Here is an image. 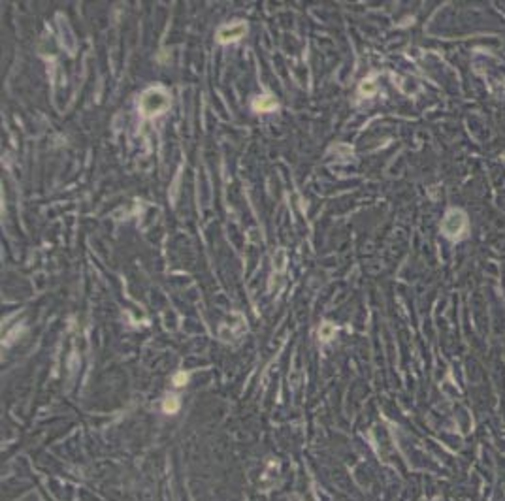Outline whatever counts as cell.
Instances as JSON below:
<instances>
[{"mask_svg":"<svg viewBox=\"0 0 505 501\" xmlns=\"http://www.w3.org/2000/svg\"><path fill=\"white\" fill-rule=\"evenodd\" d=\"M170 108V96L164 89H149L141 94L140 100V111L145 117H155L160 115Z\"/></svg>","mask_w":505,"mask_h":501,"instance_id":"obj_1","label":"cell"},{"mask_svg":"<svg viewBox=\"0 0 505 501\" xmlns=\"http://www.w3.org/2000/svg\"><path fill=\"white\" fill-rule=\"evenodd\" d=\"M467 230V217L462 209H451L441 222V232L451 239H460Z\"/></svg>","mask_w":505,"mask_h":501,"instance_id":"obj_2","label":"cell"},{"mask_svg":"<svg viewBox=\"0 0 505 501\" xmlns=\"http://www.w3.org/2000/svg\"><path fill=\"white\" fill-rule=\"evenodd\" d=\"M247 32V25L238 21V23H230L221 27L217 31V42L219 44H232V42H238L245 36Z\"/></svg>","mask_w":505,"mask_h":501,"instance_id":"obj_3","label":"cell"},{"mask_svg":"<svg viewBox=\"0 0 505 501\" xmlns=\"http://www.w3.org/2000/svg\"><path fill=\"white\" fill-rule=\"evenodd\" d=\"M253 108L255 111H260V113H268V111H273L277 108V100L270 96V94H262V96H258L255 98V102H253Z\"/></svg>","mask_w":505,"mask_h":501,"instance_id":"obj_4","label":"cell"},{"mask_svg":"<svg viewBox=\"0 0 505 501\" xmlns=\"http://www.w3.org/2000/svg\"><path fill=\"white\" fill-rule=\"evenodd\" d=\"M225 326H230V332L228 334H225L223 336V339H236V337H240L243 332H245V322H243V319H241L240 315H238V319H236V322H232V321H228L225 324Z\"/></svg>","mask_w":505,"mask_h":501,"instance_id":"obj_5","label":"cell"},{"mask_svg":"<svg viewBox=\"0 0 505 501\" xmlns=\"http://www.w3.org/2000/svg\"><path fill=\"white\" fill-rule=\"evenodd\" d=\"M162 409H164V413H168V415L178 413V409H179V398L178 396H166L164 401H162Z\"/></svg>","mask_w":505,"mask_h":501,"instance_id":"obj_6","label":"cell"},{"mask_svg":"<svg viewBox=\"0 0 505 501\" xmlns=\"http://www.w3.org/2000/svg\"><path fill=\"white\" fill-rule=\"evenodd\" d=\"M319 336L322 341H330L335 336V326L332 322H322L319 328Z\"/></svg>","mask_w":505,"mask_h":501,"instance_id":"obj_7","label":"cell"},{"mask_svg":"<svg viewBox=\"0 0 505 501\" xmlns=\"http://www.w3.org/2000/svg\"><path fill=\"white\" fill-rule=\"evenodd\" d=\"M375 91H377L375 81H372V79H366V81H362V85H360V94H362V96H373Z\"/></svg>","mask_w":505,"mask_h":501,"instance_id":"obj_8","label":"cell"},{"mask_svg":"<svg viewBox=\"0 0 505 501\" xmlns=\"http://www.w3.org/2000/svg\"><path fill=\"white\" fill-rule=\"evenodd\" d=\"M285 262H287V253H285V249H279L277 255H275V259H273V266H275L277 272H283L285 270Z\"/></svg>","mask_w":505,"mask_h":501,"instance_id":"obj_9","label":"cell"},{"mask_svg":"<svg viewBox=\"0 0 505 501\" xmlns=\"http://www.w3.org/2000/svg\"><path fill=\"white\" fill-rule=\"evenodd\" d=\"M187 381H189V375H187L185 371H179V373L174 375V384H176V386H183Z\"/></svg>","mask_w":505,"mask_h":501,"instance_id":"obj_10","label":"cell"}]
</instances>
